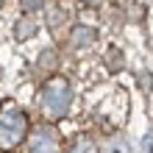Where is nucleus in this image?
<instances>
[{"mask_svg":"<svg viewBox=\"0 0 153 153\" xmlns=\"http://www.w3.org/2000/svg\"><path fill=\"white\" fill-rule=\"evenodd\" d=\"M39 106H42L45 117H50V120L67 117L70 106H73V89H70L67 78H59V75L50 78L39 92Z\"/></svg>","mask_w":153,"mask_h":153,"instance_id":"f257e3e1","label":"nucleus"},{"mask_svg":"<svg viewBox=\"0 0 153 153\" xmlns=\"http://www.w3.org/2000/svg\"><path fill=\"white\" fill-rule=\"evenodd\" d=\"M28 134V117L22 109H17L14 103H6L0 109V148H17Z\"/></svg>","mask_w":153,"mask_h":153,"instance_id":"f03ea898","label":"nucleus"},{"mask_svg":"<svg viewBox=\"0 0 153 153\" xmlns=\"http://www.w3.org/2000/svg\"><path fill=\"white\" fill-rule=\"evenodd\" d=\"M59 150H61V139H59L56 128L39 125L31 137V153H59Z\"/></svg>","mask_w":153,"mask_h":153,"instance_id":"7ed1b4c3","label":"nucleus"},{"mask_svg":"<svg viewBox=\"0 0 153 153\" xmlns=\"http://www.w3.org/2000/svg\"><path fill=\"white\" fill-rule=\"evenodd\" d=\"M95 39H97L95 28H89V25H75V31H73V45L75 48H89Z\"/></svg>","mask_w":153,"mask_h":153,"instance_id":"20e7f679","label":"nucleus"},{"mask_svg":"<svg viewBox=\"0 0 153 153\" xmlns=\"http://www.w3.org/2000/svg\"><path fill=\"white\" fill-rule=\"evenodd\" d=\"M31 36H36V22H33L31 17L17 20L14 22V39L17 42H25V39H31Z\"/></svg>","mask_w":153,"mask_h":153,"instance_id":"39448f33","label":"nucleus"},{"mask_svg":"<svg viewBox=\"0 0 153 153\" xmlns=\"http://www.w3.org/2000/svg\"><path fill=\"white\" fill-rule=\"evenodd\" d=\"M70 153H97V145L92 137H78L73 142V148H70Z\"/></svg>","mask_w":153,"mask_h":153,"instance_id":"423d86ee","label":"nucleus"},{"mask_svg":"<svg viewBox=\"0 0 153 153\" xmlns=\"http://www.w3.org/2000/svg\"><path fill=\"white\" fill-rule=\"evenodd\" d=\"M64 20H67V11H64V8H48V28H53V31H56L59 28V25H64Z\"/></svg>","mask_w":153,"mask_h":153,"instance_id":"0eeeda50","label":"nucleus"},{"mask_svg":"<svg viewBox=\"0 0 153 153\" xmlns=\"http://www.w3.org/2000/svg\"><path fill=\"white\" fill-rule=\"evenodd\" d=\"M106 67H109V70H111V73H117V70H120V67H123V53L111 48L109 53H106Z\"/></svg>","mask_w":153,"mask_h":153,"instance_id":"6e6552de","label":"nucleus"},{"mask_svg":"<svg viewBox=\"0 0 153 153\" xmlns=\"http://www.w3.org/2000/svg\"><path fill=\"white\" fill-rule=\"evenodd\" d=\"M56 64H59V56H56L53 50H45L42 59H39V67H42V70H53Z\"/></svg>","mask_w":153,"mask_h":153,"instance_id":"1a4fd4ad","label":"nucleus"},{"mask_svg":"<svg viewBox=\"0 0 153 153\" xmlns=\"http://www.w3.org/2000/svg\"><path fill=\"white\" fill-rule=\"evenodd\" d=\"M103 153H128V145H125L123 139H111V142H106Z\"/></svg>","mask_w":153,"mask_h":153,"instance_id":"9d476101","label":"nucleus"},{"mask_svg":"<svg viewBox=\"0 0 153 153\" xmlns=\"http://www.w3.org/2000/svg\"><path fill=\"white\" fill-rule=\"evenodd\" d=\"M20 6H22L25 14H33V11H39V8L45 6V0H20Z\"/></svg>","mask_w":153,"mask_h":153,"instance_id":"9b49d317","label":"nucleus"},{"mask_svg":"<svg viewBox=\"0 0 153 153\" xmlns=\"http://www.w3.org/2000/svg\"><path fill=\"white\" fill-rule=\"evenodd\" d=\"M139 86L148 92V89L153 86V75H150V73H142V78H139Z\"/></svg>","mask_w":153,"mask_h":153,"instance_id":"f8f14e48","label":"nucleus"},{"mask_svg":"<svg viewBox=\"0 0 153 153\" xmlns=\"http://www.w3.org/2000/svg\"><path fill=\"white\" fill-rule=\"evenodd\" d=\"M0 75H3V67H0Z\"/></svg>","mask_w":153,"mask_h":153,"instance_id":"ddd939ff","label":"nucleus"}]
</instances>
